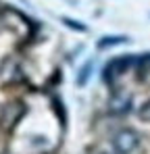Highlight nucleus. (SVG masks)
<instances>
[{"mask_svg":"<svg viewBox=\"0 0 150 154\" xmlns=\"http://www.w3.org/2000/svg\"><path fill=\"white\" fill-rule=\"evenodd\" d=\"M136 65H138V54H121V56H115V58H111L104 65L102 77H104L106 83H113L119 77H123L125 73H129V69H133Z\"/></svg>","mask_w":150,"mask_h":154,"instance_id":"1","label":"nucleus"},{"mask_svg":"<svg viewBox=\"0 0 150 154\" xmlns=\"http://www.w3.org/2000/svg\"><path fill=\"white\" fill-rule=\"evenodd\" d=\"M140 142H142L140 133H138L136 129H131V127L119 129V131L111 137V146H113L115 154H131V152H136L138 146H140Z\"/></svg>","mask_w":150,"mask_h":154,"instance_id":"2","label":"nucleus"},{"mask_svg":"<svg viewBox=\"0 0 150 154\" xmlns=\"http://www.w3.org/2000/svg\"><path fill=\"white\" fill-rule=\"evenodd\" d=\"M25 108L21 102H11L6 104L4 108H2V115H0V123L4 125V127H15L17 125V121L23 117Z\"/></svg>","mask_w":150,"mask_h":154,"instance_id":"3","label":"nucleus"},{"mask_svg":"<svg viewBox=\"0 0 150 154\" xmlns=\"http://www.w3.org/2000/svg\"><path fill=\"white\" fill-rule=\"evenodd\" d=\"M131 96H127L123 92H115L111 98H108V110L113 112V115H127L129 110H131Z\"/></svg>","mask_w":150,"mask_h":154,"instance_id":"4","label":"nucleus"},{"mask_svg":"<svg viewBox=\"0 0 150 154\" xmlns=\"http://www.w3.org/2000/svg\"><path fill=\"white\" fill-rule=\"evenodd\" d=\"M127 42H129L127 35H102L98 42H96V48L98 50H106V48L121 46V44H127Z\"/></svg>","mask_w":150,"mask_h":154,"instance_id":"5","label":"nucleus"},{"mask_svg":"<svg viewBox=\"0 0 150 154\" xmlns=\"http://www.w3.org/2000/svg\"><path fill=\"white\" fill-rule=\"evenodd\" d=\"M92 73H94V60H88V63L79 69V73H77V77H75V83H77L79 88H83V85L90 81Z\"/></svg>","mask_w":150,"mask_h":154,"instance_id":"6","label":"nucleus"},{"mask_svg":"<svg viewBox=\"0 0 150 154\" xmlns=\"http://www.w3.org/2000/svg\"><path fill=\"white\" fill-rule=\"evenodd\" d=\"M61 21H63L67 27L75 29V31H81V33H86V31H88V25H83L81 21H75V19H71V17H61Z\"/></svg>","mask_w":150,"mask_h":154,"instance_id":"7","label":"nucleus"},{"mask_svg":"<svg viewBox=\"0 0 150 154\" xmlns=\"http://www.w3.org/2000/svg\"><path fill=\"white\" fill-rule=\"evenodd\" d=\"M138 117H140L142 121H150V100H146V102L140 106V110H138Z\"/></svg>","mask_w":150,"mask_h":154,"instance_id":"8","label":"nucleus"},{"mask_svg":"<svg viewBox=\"0 0 150 154\" xmlns=\"http://www.w3.org/2000/svg\"><path fill=\"white\" fill-rule=\"evenodd\" d=\"M4 27V19H2V15H0V29Z\"/></svg>","mask_w":150,"mask_h":154,"instance_id":"9","label":"nucleus"},{"mask_svg":"<svg viewBox=\"0 0 150 154\" xmlns=\"http://www.w3.org/2000/svg\"><path fill=\"white\" fill-rule=\"evenodd\" d=\"M67 2H75V0H67Z\"/></svg>","mask_w":150,"mask_h":154,"instance_id":"10","label":"nucleus"},{"mask_svg":"<svg viewBox=\"0 0 150 154\" xmlns=\"http://www.w3.org/2000/svg\"><path fill=\"white\" fill-rule=\"evenodd\" d=\"M100 154H108V152H100Z\"/></svg>","mask_w":150,"mask_h":154,"instance_id":"11","label":"nucleus"}]
</instances>
